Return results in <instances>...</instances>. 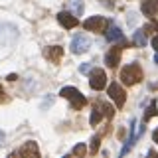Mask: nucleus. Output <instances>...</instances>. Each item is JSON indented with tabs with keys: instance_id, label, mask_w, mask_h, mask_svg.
Masks as SVG:
<instances>
[{
	"instance_id": "nucleus-1",
	"label": "nucleus",
	"mask_w": 158,
	"mask_h": 158,
	"mask_svg": "<svg viewBox=\"0 0 158 158\" xmlns=\"http://www.w3.org/2000/svg\"><path fill=\"white\" fill-rule=\"evenodd\" d=\"M59 95L71 103V109H73V111H81V109L87 105V99L83 97V93L77 91L75 87H63L61 91H59Z\"/></svg>"
},
{
	"instance_id": "nucleus-2",
	"label": "nucleus",
	"mask_w": 158,
	"mask_h": 158,
	"mask_svg": "<svg viewBox=\"0 0 158 158\" xmlns=\"http://www.w3.org/2000/svg\"><path fill=\"white\" fill-rule=\"evenodd\" d=\"M121 79H123V83L128 85V87L140 83V79H142V67L138 65V63H128L127 67H123Z\"/></svg>"
},
{
	"instance_id": "nucleus-3",
	"label": "nucleus",
	"mask_w": 158,
	"mask_h": 158,
	"mask_svg": "<svg viewBox=\"0 0 158 158\" xmlns=\"http://www.w3.org/2000/svg\"><path fill=\"white\" fill-rule=\"evenodd\" d=\"M109 26H111V20L103 18V16H91L83 22V28L89 30V32H97V34H105Z\"/></svg>"
},
{
	"instance_id": "nucleus-4",
	"label": "nucleus",
	"mask_w": 158,
	"mask_h": 158,
	"mask_svg": "<svg viewBox=\"0 0 158 158\" xmlns=\"http://www.w3.org/2000/svg\"><path fill=\"white\" fill-rule=\"evenodd\" d=\"M89 85H91V89H95V91L105 89V85H107V73L103 71L101 67L91 69V73H89Z\"/></svg>"
},
{
	"instance_id": "nucleus-5",
	"label": "nucleus",
	"mask_w": 158,
	"mask_h": 158,
	"mask_svg": "<svg viewBox=\"0 0 158 158\" xmlns=\"http://www.w3.org/2000/svg\"><path fill=\"white\" fill-rule=\"evenodd\" d=\"M109 97L115 101V105L121 109V107H125V101H127V93H125V89H123L118 83L113 81L111 85H109Z\"/></svg>"
},
{
	"instance_id": "nucleus-6",
	"label": "nucleus",
	"mask_w": 158,
	"mask_h": 158,
	"mask_svg": "<svg viewBox=\"0 0 158 158\" xmlns=\"http://www.w3.org/2000/svg\"><path fill=\"white\" fill-rule=\"evenodd\" d=\"M127 46V42H123L121 46H115V48H111L107 52V56H105V63L111 69H115L118 65V61H121V53H123V48Z\"/></svg>"
},
{
	"instance_id": "nucleus-7",
	"label": "nucleus",
	"mask_w": 158,
	"mask_h": 158,
	"mask_svg": "<svg viewBox=\"0 0 158 158\" xmlns=\"http://www.w3.org/2000/svg\"><path fill=\"white\" fill-rule=\"evenodd\" d=\"M91 48V40L87 36H75L71 40V52L73 53H85Z\"/></svg>"
},
{
	"instance_id": "nucleus-8",
	"label": "nucleus",
	"mask_w": 158,
	"mask_h": 158,
	"mask_svg": "<svg viewBox=\"0 0 158 158\" xmlns=\"http://www.w3.org/2000/svg\"><path fill=\"white\" fill-rule=\"evenodd\" d=\"M18 156H22V158H38L40 156V148H38L36 142H26V144L18 150Z\"/></svg>"
},
{
	"instance_id": "nucleus-9",
	"label": "nucleus",
	"mask_w": 158,
	"mask_h": 158,
	"mask_svg": "<svg viewBox=\"0 0 158 158\" xmlns=\"http://www.w3.org/2000/svg\"><path fill=\"white\" fill-rule=\"evenodd\" d=\"M57 22L61 24L63 28L71 30V28H75L77 24H79V20L73 16V14H69V12H59V14H57Z\"/></svg>"
},
{
	"instance_id": "nucleus-10",
	"label": "nucleus",
	"mask_w": 158,
	"mask_h": 158,
	"mask_svg": "<svg viewBox=\"0 0 158 158\" xmlns=\"http://www.w3.org/2000/svg\"><path fill=\"white\" fill-rule=\"evenodd\" d=\"M44 56H46L49 61L59 63V59H61V56H63V48L61 46H49V48L44 49Z\"/></svg>"
},
{
	"instance_id": "nucleus-11",
	"label": "nucleus",
	"mask_w": 158,
	"mask_h": 158,
	"mask_svg": "<svg viewBox=\"0 0 158 158\" xmlns=\"http://www.w3.org/2000/svg\"><path fill=\"white\" fill-rule=\"evenodd\" d=\"M140 8H142V12H144L148 18H154L156 12H158V0H142Z\"/></svg>"
},
{
	"instance_id": "nucleus-12",
	"label": "nucleus",
	"mask_w": 158,
	"mask_h": 158,
	"mask_svg": "<svg viewBox=\"0 0 158 158\" xmlns=\"http://www.w3.org/2000/svg\"><path fill=\"white\" fill-rule=\"evenodd\" d=\"M105 38H107V40H109L111 44H117V42H125V36H123L121 28H117V26H113L111 30H107V32H105Z\"/></svg>"
},
{
	"instance_id": "nucleus-13",
	"label": "nucleus",
	"mask_w": 158,
	"mask_h": 158,
	"mask_svg": "<svg viewBox=\"0 0 158 158\" xmlns=\"http://www.w3.org/2000/svg\"><path fill=\"white\" fill-rule=\"evenodd\" d=\"M67 8L71 10L75 16H81V14H83V8H85V4H83V0H69V2H67Z\"/></svg>"
},
{
	"instance_id": "nucleus-14",
	"label": "nucleus",
	"mask_w": 158,
	"mask_h": 158,
	"mask_svg": "<svg viewBox=\"0 0 158 158\" xmlns=\"http://www.w3.org/2000/svg\"><path fill=\"white\" fill-rule=\"evenodd\" d=\"M132 42H135V46H138V48H144L146 46V32L144 30H136L135 36H132Z\"/></svg>"
},
{
	"instance_id": "nucleus-15",
	"label": "nucleus",
	"mask_w": 158,
	"mask_h": 158,
	"mask_svg": "<svg viewBox=\"0 0 158 158\" xmlns=\"http://www.w3.org/2000/svg\"><path fill=\"white\" fill-rule=\"evenodd\" d=\"M103 117H105V115H103V111L99 109V105L95 103V107H93V113H91V118H89L91 127H97V125H99V121H101Z\"/></svg>"
},
{
	"instance_id": "nucleus-16",
	"label": "nucleus",
	"mask_w": 158,
	"mask_h": 158,
	"mask_svg": "<svg viewBox=\"0 0 158 158\" xmlns=\"http://www.w3.org/2000/svg\"><path fill=\"white\" fill-rule=\"evenodd\" d=\"M152 117H158V109H156V101H150V107H148V111L144 113V117H142V123H148Z\"/></svg>"
},
{
	"instance_id": "nucleus-17",
	"label": "nucleus",
	"mask_w": 158,
	"mask_h": 158,
	"mask_svg": "<svg viewBox=\"0 0 158 158\" xmlns=\"http://www.w3.org/2000/svg\"><path fill=\"white\" fill-rule=\"evenodd\" d=\"M97 105H99V109L103 111V115H105L107 118H113V115H115V111H113V107L109 105V103H103V101H95Z\"/></svg>"
},
{
	"instance_id": "nucleus-18",
	"label": "nucleus",
	"mask_w": 158,
	"mask_h": 158,
	"mask_svg": "<svg viewBox=\"0 0 158 158\" xmlns=\"http://www.w3.org/2000/svg\"><path fill=\"white\" fill-rule=\"evenodd\" d=\"M99 144H101V136H93L91 138V154H97V150H99Z\"/></svg>"
},
{
	"instance_id": "nucleus-19",
	"label": "nucleus",
	"mask_w": 158,
	"mask_h": 158,
	"mask_svg": "<svg viewBox=\"0 0 158 158\" xmlns=\"http://www.w3.org/2000/svg\"><path fill=\"white\" fill-rule=\"evenodd\" d=\"M85 152H87L85 144H77L75 148H73V152H71V154H73V156H85Z\"/></svg>"
},
{
	"instance_id": "nucleus-20",
	"label": "nucleus",
	"mask_w": 158,
	"mask_h": 158,
	"mask_svg": "<svg viewBox=\"0 0 158 158\" xmlns=\"http://www.w3.org/2000/svg\"><path fill=\"white\" fill-rule=\"evenodd\" d=\"M154 30H158V22H152V24H148V26H144V32H154Z\"/></svg>"
},
{
	"instance_id": "nucleus-21",
	"label": "nucleus",
	"mask_w": 158,
	"mask_h": 158,
	"mask_svg": "<svg viewBox=\"0 0 158 158\" xmlns=\"http://www.w3.org/2000/svg\"><path fill=\"white\" fill-rule=\"evenodd\" d=\"M79 71L81 73H91V63H83V65L79 67Z\"/></svg>"
},
{
	"instance_id": "nucleus-22",
	"label": "nucleus",
	"mask_w": 158,
	"mask_h": 158,
	"mask_svg": "<svg viewBox=\"0 0 158 158\" xmlns=\"http://www.w3.org/2000/svg\"><path fill=\"white\" fill-rule=\"evenodd\" d=\"M6 91H4V89H2V85H0V103H4V101H6Z\"/></svg>"
},
{
	"instance_id": "nucleus-23",
	"label": "nucleus",
	"mask_w": 158,
	"mask_h": 158,
	"mask_svg": "<svg viewBox=\"0 0 158 158\" xmlns=\"http://www.w3.org/2000/svg\"><path fill=\"white\" fill-rule=\"evenodd\" d=\"M101 2L105 4L107 8H113V6H115V0H101Z\"/></svg>"
},
{
	"instance_id": "nucleus-24",
	"label": "nucleus",
	"mask_w": 158,
	"mask_h": 158,
	"mask_svg": "<svg viewBox=\"0 0 158 158\" xmlns=\"http://www.w3.org/2000/svg\"><path fill=\"white\" fill-rule=\"evenodd\" d=\"M152 48H154L156 52H158V36H154V38H152Z\"/></svg>"
},
{
	"instance_id": "nucleus-25",
	"label": "nucleus",
	"mask_w": 158,
	"mask_h": 158,
	"mask_svg": "<svg viewBox=\"0 0 158 158\" xmlns=\"http://www.w3.org/2000/svg\"><path fill=\"white\" fill-rule=\"evenodd\" d=\"M152 140H154V142H156V144H158V128H156V131H154V132H152Z\"/></svg>"
},
{
	"instance_id": "nucleus-26",
	"label": "nucleus",
	"mask_w": 158,
	"mask_h": 158,
	"mask_svg": "<svg viewBox=\"0 0 158 158\" xmlns=\"http://www.w3.org/2000/svg\"><path fill=\"white\" fill-rule=\"evenodd\" d=\"M16 79H18V75H14V73H10V75H8V81H16Z\"/></svg>"
},
{
	"instance_id": "nucleus-27",
	"label": "nucleus",
	"mask_w": 158,
	"mask_h": 158,
	"mask_svg": "<svg viewBox=\"0 0 158 158\" xmlns=\"http://www.w3.org/2000/svg\"><path fill=\"white\" fill-rule=\"evenodd\" d=\"M2 140H4V132L0 131V142H2Z\"/></svg>"
},
{
	"instance_id": "nucleus-28",
	"label": "nucleus",
	"mask_w": 158,
	"mask_h": 158,
	"mask_svg": "<svg viewBox=\"0 0 158 158\" xmlns=\"http://www.w3.org/2000/svg\"><path fill=\"white\" fill-rule=\"evenodd\" d=\"M154 61H156V63H158V52H156V56H154Z\"/></svg>"
}]
</instances>
